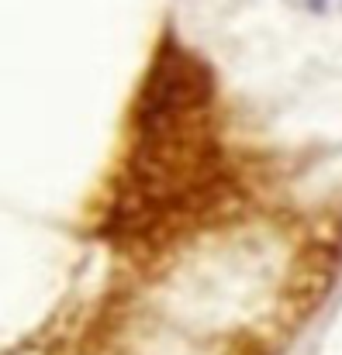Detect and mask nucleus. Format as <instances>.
<instances>
[{
  "instance_id": "f257e3e1",
  "label": "nucleus",
  "mask_w": 342,
  "mask_h": 355,
  "mask_svg": "<svg viewBox=\"0 0 342 355\" xmlns=\"http://www.w3.org/2000/svg\"><path fill=\"white\" fill-rule=\"evenodd\" d=\"M304 7H315V10H329V7H339L342 0H301Z\"/></svg>"
}]
</instances>
